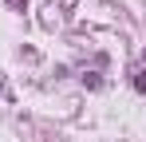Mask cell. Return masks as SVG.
Masks as SVG:
<instances>
[{
	"instance_id": "1",
	"label": "cell",
	"mask_w": 146,
	"mask_h": 142,
	"mask_svg": "<svg viewBox=\"0 0 146 142\" xmlns=\"http://www.w3.org/2000/svg\"><path fill=\"white\" fill-rule=\"evenodd\" d=\"M134 91H142V95H146V67L134 71Z\"/></svg>"
}]
</instances>
